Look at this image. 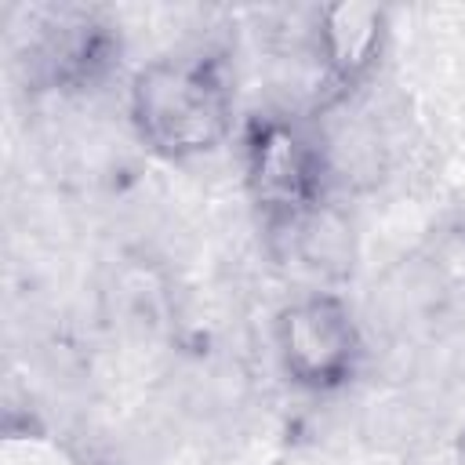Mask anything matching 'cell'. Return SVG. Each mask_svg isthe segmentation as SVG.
Masks as SVG:
<instances>
[{"label": "cell", "mask_w": 465, "mask_h": 465, "mask_svg": "<svg viewBox=\"0 0 465 465\" xmlns=\"http://www.w3.org/2000/svg\"><path fill=\"white\" fill-rule=\"evenodd\" d=\"M247 189L269 225L298 229L323 203L327 160L323 149L283 116H262L243 142Z\"/></svg>", "instance_id": "2"}, {"label": "cell", "mask_w": 465, "mask_h": 465, "mask_svg": "<svg viewBox=\"0 0 465 465\" xmlns=\"http://www.w3.org/2000/svg\"><path fill=\"white\" fill-rule=\"evenodd\" d=\"M127 109L138 138L167 160L211 153L232 131V87L211 54L145 62L131 80Z\"/></svg>", "instance_id": "1"}, {"label": "cell", "mask_w": 465, "mask_h": 465, "mask_svg": "<svg viewBox=\"0 0 465 465\" xmlns=\"http://www.w3.org/2000/svg\"><path fill=\"white\" fill-rule=\"evenodd\" d=\"M389 11L378 4L341 0L316 15V54L331 98L349 94L374 65L385 47Z\"/></svg>", "instance_id": "4"}, {"label": "cell", "mask_w": 465, "mask_h": 465, "mask_svg": "<svg viewBox=\"0 0 465 465\" xmlns=\"http://www.w3.org/2000/svg\"><path fill=\"white\" fill-rule=\"evenodd\" d=\"M272 345L283 374L309 392L345 385L363 360V334L349 302L327 291L287 302L272 320Z\"/></svg>", "instance_id": "3"}, {"label": "cell", "mask_w": 465, "mask_h": 465, "mask_svg": "<svg viewBox=\"0 0 465 465\" xmlns=\"http://www.w3.org/2000/svg\"><path fill=\"white\" fill-rule=\"evenodd\" d=\"M461 461H465V432H461Z\"/></svg>", "instance_id": "5"}]
</instances>
